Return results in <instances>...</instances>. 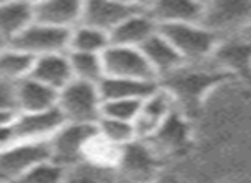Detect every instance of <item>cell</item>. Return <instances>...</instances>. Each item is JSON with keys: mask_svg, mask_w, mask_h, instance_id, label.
<instances>
[{"mask_svg": "<svg viewBox=\"0 0 251 183\" xmlns=\"http://www.w3.org/2000/svg\"><path fill=\"white\" fill-rule=\"evenodd\" d=\"M227 70L200 69V63H183L171 74L157 80L175 101L183 115L197 110L210 87L226 79Z\"/></svg>", "mask_w": 251, "mask_h": 183, "instance_id": "cell-1", "label": "cell"}, {"mask_svg": "<svg viewBox=\"0 0 251 183\" xmlns=\"http://www.w3.org/2000/svg\"><path fill=\"white\" fill-rule=\"evenodd\" d=\"M159 33L176 48L185 63H201L210 60L221 36L201 23H175L159 26Z\"/></svg>", "mask_w": 251, "mask_h": 183, "instance_id": "cell-2", "label": "cell"}, {"mask_svg": "<svg viewBox=\"0 0 251 183\" xmlns=\"http://www.w3.org/2000/svg\"><path fill=\"white\" fill-rule=\"evenodd\" d=\"M101 105L98 84L72 79L56 93V110L63 122L96 125L101 115Z\"/></svg>", "mask_w": 251, "mask_h": 183, "instance_id": "cell-3", "label": "cell"}, {"mask_svg": "<svg viewBox=\"0 0 251 183\" xmlns=\"http://www.w3.org/2000/svg\"><path fill=\"white\" fill-rule=\"evenodd\" d=\"M48 156L47 140H16L0 147V182H23L27 171Z\"/></svg>", "mask_w": 251, "mask_h": 183, "instance_id": "cell-4", "label": "cell"}, {"mask_svg": "<svg viewBox=\"0 0 251 183\" xmlns=\"http://www.w3.org/2000/svg\"><path fill=\"white\" fill-rule=\"evenodd\" d=\"M69 33L70 29H62V27H56L51 26V24H45L33 19L9 43L36 58L41 57V55L56 53V52H67Z\"/></svg>", "mask_w": 251, "mask_h": 183, "instance_id": "cell-5", "label": "cell"}, {"mask_svg": "<svg viewBox=\"0 0 251 183\" xmlns=\"http://www.w3.org/2000/svg\"><path fill=\"white\" fill-rule=\"evenodd\" d=\"M101 58L102 67H104V76L157 80L139 47L109 43L108 48L101 53Z\"/></svg>", "mask_w": 251, "mask_h": 183, "instance_id": "cell-6", "label": "cell"}, {"mask_svg": "<svg viewBox=\"0 0 251 183\" xmlns=\"http://www.w3.org/2000/svg\"><path fill=\"white\" fill-rule=\"evenodd\" d=\"M93 129L94 125L63 122L47 140L50 157L69 171L80 161V151H82L84 140Z\"/></svg>", "mask_w": 251, "mask_h": 183, "instance_id": "cell-7", "label": "cell"}, {"mask_svg": "<svg viewBox=\"0 0 251 183\" xmlns=\"http://www.w3.org/2000/svg\"><path fill=\"white\" fill-rule=\"evenodd\" d=\"M203 26L221 36L224 31L245 26L251 23V2L250 0H210L205 3L203 16L200 21Z\"/></svg>", "mask_w": 251, "mask_h": 183, "instance_id": "cell-8", "label": "cell"}, {"mask_svg": "<svg viewBox=\"0 0 251 183\" xmlns=\"http://www.w3.org/2000/svg\"><path fill=\"white\" fill-rule=\"evenodd\" d=\"M122 153L123 146L104 137L94 125V129L84 140L79 163L87 164V166L113 178L116 177V170H118L120 161H122Z\"/></svg>", "mask_w": 251, "mask_h": 183, "instance_id": "cell-9", "label": "cell"}, {"mask_svg": "<svg viewBox=\"0 0 251 183\" xmlns=\"http://www.w3.org/2000/svg\"><path fill=\"white\" fill-rule=\"evenodd\" d=\"M175 108V101L169 93L157 84V87L140 101L139 111L133 118L137 139H147L152 135Z\"/></svg>", "mask_w": 251, "mask_h": 183, "instance_id": "cell-10", "label": "cell"}, {"mask_svg": "<svg viewBox=\"0 0 251 183\" xmlns=\"http://www.w3.org/2000/svg\"><path fill=\"white\" fill-rule=\"evenodd\" d=\"M63 123L60 111L55 108L33 113H14L9 125L16 140H48Z\"/></svg>", "mask_w": 251, "mask_h": 183, "instance_id": "cell-11", "label": "cell"}, {"mask_svg": "<svg viewBox=\"0 0 251 183\" xmlns=\"http://www.w3.org/2000/svg\"><path fill=\"white\" fill-rule=\"evenodd\" d=\"M56 106V91L34 77L26 76L14 82V113H33Z\"/></svg>", "mask_w": 251, "mask_h": 183, "instance_id": "cell-12", "label": "cell"}, {"mask_svg": "<svg viewBox=\"0 0 251 183\" xmlns=\"http://www.w3.org/2000/svg\"><path fill=\"white\" fill-rule=\"evenodd\" d=\"M159 157L151 149L144 139H135L123 146L122 161L116 170V177L130 178V180H144L149 178L157 168Z\"/></svg>", "mask_w": 251, "mask_h": 183, "instance_id": "cell-13", "label": "cell"}, {"mask_svg": "<svg viewBox=\"0 0 251 183\" xmlns=\"http://www.w3.org/2000/svg\"><path fill=\"white\" fill-rule=\"evenodd\" d=\"M186 139H188V123L185 120V115L178 108H175L171 115L162 122V125L144 140L159 157L178 151L186 144Z\"/></svg>", "mask_w": 251, "mask_h": 183, "instance_id": "cell-14", "label": "cell"}, {"mask_svg": "<svg viewBox=\"0 0 251 183\" xmlns=\"http://www.w3.org/2000/svg\"><path fill=\"white\" fill-rule=\"evenodd\" d=\"M203 7L199 0H151L146 10L157 26H162L175 23H200Z\"/></svg>", "mask_w": 251, "mask_h": 183, "instance_id": "cell-15", "label": "cell"}, {"mask_svg": "<svg viewBox=\"0 0 251 183\" xmlns=\"http://www.w3.org/2000/svg\"><path fill=\"white\" fill-rule=\"evenodd\" d=\"M144 57H146L147 63L151 65L152 72H154L155 79L171 74L173 70H176L178 67H181L185 60L181 58V55L176 52V48L168 41V38L164 34L159 33V27L151 38H147L142 45H140Z\"/></svg>", "mask_w": 251, "mask_h": 183, "instance_id": "cell-16", "label": "cell"}, {"mask_svg": "<svg viewBox=\"0 0 251 183\" xmlns=\"http://www.w3.org/2000/svg\"><path fill=\"white\" fill-rule=\"evenodd\" d=\"M157 23L147 14V10L140 9L126 16L109 31V41L125 47H140L157 31Z\"/></svg>", "mask_w": 251, "mask_h": 183, "instance_id": "cell-17", "label": "cell"}, {"mask_svg": "<svg viewBox=\"0 0 251 183\" xmlns=\"http://www.w3.org/2000/svg\"><path fill=\"white\" fill-rule=\"evenodd\" d=\"M84 0H40L33 5L34 21L45 24L72 29L80 23Z\"/></svg>", "mask_w": 251, "mask_h": 183, "instance_id": "cell-18", "label": "cell"}, {"mask_svg": "<svg viewBox=\"0 0 251 183\" xmlns=\"http://www.w3.org/2000/svg\"><path fill=\"white\" fill-rule=\"evenodd\" d=\"M140 9H132L116 0H84L80 23L94 26L109 34V31L122 23L126 16Z\"/></svg>", "mask_w": 251, "mask_h": 183, "instance_id": "cell-19", "label": "cell"}, {"mask_svg": "<svg viewBox=\"0 0 251 183\" xmlns=\"http://www.w3.org/2000/svg\"><path fill=\"white\" fill-rule=\"evenodd\" d=\"M29 76L58 93L65 84L72 80V70H70L67 52H56V53L36 57L31 65Z\"/></svg>", "mask_w": 251, "mask_h": 183, "instance_id": "cell-20", "label": "cell"}, {"mask_svg": "<svg viewBox=\"0 0 251 183\" xmlns=\"http://www.w3.org/2000/svg\"><path fill=\"white\" fill-rule=\"evenodd\" d=\"M157 80L104 76L98 82L101 100H144L157 87Z\"/></svg>", "mask_w": 251, "mask_h": 183, "instance_id": "cell-21", "label": "cell"}, {"mask_svg": "<svg viewBox=\"0 0 251 183\" xmlns=\"http://www.w3.org/2000/svg\"><path fill=\"white\" fill-rule=\"evenodd\" d=\"M33 19V5L23 0H7L0 3V36L9 43Z\"/></svg>", "mask_w": 251, "mask_h": 183, "instance_id": "cell-22", "label": "cell"}, {"mask_svg": "<svg viewBox=\"0 0 251 183\" xmlns=\"http://www.w3.org/2000/svg\"><path fill=\"white\" fill-rule=\"evenodd\" d=\"M210 58L221 63L224 70L231 69L248 76L251 74V40L241 38L239 41H219Z\"/></svg>", "mask_w": 251, "mask_h": 183, "instance_id": "cell-23", "label": "cell"}, {"mask_svg": "<svg viewBox=\"0 0 251 183\" xmlns=\"http://www.w3.org/2000/svg\"><path fill=\"white\" fill-rule=\"evenodd\" d=\"M109 34L89 24L79 23L69 33V47L67 52H89V53H102L108 48Z\"/></svg>", "mask_w": 251, "mask_h": 183, "instance_id": "cell-24", "label": "cell"}, {"mask_svg": "<svg viewBox=\"0 0 251 183\" xmlns=\"http://www.w3.org/2000/svg\"><path fill=\"white\" fill-rule=\"evenodd\" d=\"M33 60L34 57H31L29 53L7 43L0 50V80L14 84L23 77L29 76Z\"/></svg>", "mask_w": 251, "mask_h": 183, "instance_id": "cell-25", "label": "cell"}, {"mask_svg": "<svg viewBox=\"0 0 251 183\" xmlns=\"http://www.w3.org/2000/svg\"><path fill=\"white\" fill-rule=\"evenodd\" d=\"M72 70V79L84 80V82L98 84L104 77L101 53H89V52H67Z\"/></svg>", "mask_w": 251, "mask_h": 183, "instance_id": "cell-26", "label": "cell"}, {"mask_svg": "<svg viewBox=\"0 0 251 183\" xmlns=\"http://www.w3.org/2000/svg\"><path fill=\"white\" fill-rule=\"evenodd\" d=\"M96 129L104 137H108L109 140L120 144V146H126L128 142L137 139L133 122L118 120V118L111 117H100L96 122Z\"/></svg>", "mask_w": 251, "mask_h": 183, "instance_id": "cell-27", "label": "cell"}, {"mask_svg": "<svg viewBox=\"0 0 251 183\" xmlns=\"http://www.w3.org/2000/svg\"><path fill=\"white\" fill-rule=\"evenodd\" d=\"M67 180V170L53 161L50 156L41 159L38 164H34L23 182H34V183H56V182H65Z\"/></svg>", "mask_w": 251, "mask_h": 183, "instance_id": "cell-28", "label": "cell"}, {"mask_svg": "<svg viewBox=\"0 0 251 183\" xmlns=\"http://www.w3.org/2000/svg\"><path fill=\"white\" fill-rule=\"evenodd\" d=\"M142 100H104L100 117H111L118 120L133 122Z\"/></svg>", "mask_w": 251, "mask_h": 183, "instance_id": "cell-29", "label": "cell"}, {"mask_svg": "<svg viewBox=\"0 0 251 183\" xmlns=\"http://www.w3.org/2000/svg\"><path fill=\"white\" fill-rule=\"evenodd\" d=\"M0 113H14V84L0 80Z\"/></svg>", "mask_w": 251, "mask_h": 183, "instance_id": "cell-30", "label": "cell"}, {"mask_svg": "<svg viewBox=\"0 0 251 183\" xmlns=\"http://www.w3.org/2000/svg\"><path fill=\"white\" fill-rule=\"evenodd\" d=\"M116 2L132 7V9H146V7L149 5L151 0H116Z\"/></svg>", "mask_w": 251, "mask_h": 183, "instance_id": "cell-31", "label": "cell"}, {"mask_svg": "<svg viewBox=\"0 0 251 183\" xmlns=\"http://www.w3.org/2000/svg\"><path fill=\"white\" fill-rule=\"evenodd\" d=\"M14 113H0V125H3V123H7L12 118Z\"/></svg>", "mask_w": 251, "mask_h": 183, "instance_id": "cell-32", "label": "cell"}, {"mask_svg": "<svg viewBox=\"0 0 251 183\" xmlns=\"http://www.w3.org/2000/svg\"><path fill=\"white\" fill-rule=\"evenodd\" d=\"M246 31H248V33L245 34V38H246V40H251V24H250L248 27H246Z\"/></svg>", "mask_w": 251, "mask_h": 183, "instance_id": "cell-33", "label": "cell"}, {"mask_svg": "<svg viewBox=\"0 0 251 183\" xmlns=\"http://www.w3.org/2000/svg\"><path fill=\"white\" fill-rule=\"evenodd\" d=\"M23 2H26V3H29V5H36L40 0H23Z\"/></svg>", "mask_w": 251, "mask_h": 183, "instance_id": "cell-34", "label": "cell"}, {"mask_svg": "<svg viewBox=\"0 0 251 183\" xmlns=\"http://www.w3.org/2000/svg\"><path fill=\"white\" fill-rule=\"evenodd\" d=\"M5 45H7V41H5V40H3V38H2V36H0V50H2V48H3V47H5Z\"/></svg>", "mask_w": 251, "mask_h": 183, "instance_id": "cell-35", "label": "cell"}, {"mask_svg": "<svg viewBox=\"0 0 251 183\" xmlns=\"http://www.w3.org/2000/svg\"><path fill=\"white\" fill-rule=\"evenodd\" d=\"M199 2H201V3H203V5H205V3H208V2H210V0H199Z\"/></svg>", "mask_w": 251, "mask_h": 183, "instance_id": "cell-36", "label": "cell"}, {"mask_svg": "<svg viewBox=\"0 0 251 183\" xmlns=\"http://www.w3.org/2000/svg\"><path fill=\"white\" fill-rule=\"evenodd\" d=\"M3 2H7V0H0V3H3Z\"/></svg>", "mask_w": 251, "mask_h": 183, "instance_id": "cell-37", "label": "cell"}]
</instances>
